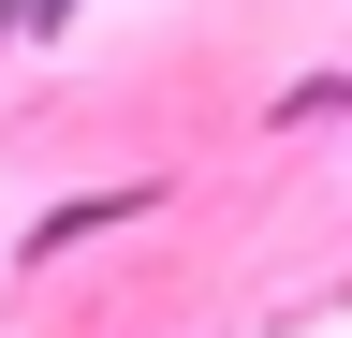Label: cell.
Instances as JSON below:
<instances>
[{"mask_svg":"<svg viewBox=\"0 0 352 338\" xmlns=\"http://www.w3.org/2000/svg\"><path fill=\"white\" fill-rule=\"evenodd\" d=\"M264 118H279V133H338V118H352V74H294Z\"/></svg>","mask_w":352,"mask_h":338,"instance_id":"7a4b0ae2","label":"cell"},{"mask_svg":"<svg viewBox=\"0 0 352 338\" xmlns=\"http://www.w3.org/2000/svg\"><path fill=\"white\" fill-rule=\"evenodd\" d=\"M74 15H88V0H0V45H59Z\"/></svg>","mask_w":352,"mask_h":338,"instance_id":"3957f363","label":"cell"},{"mask_svg":"<svg viewBox=\"0 0 352 338\" xmlns=\"http://www.w3.org/2000/svg\"><path fill=\"white\" fill-rule=\"evenodd\" d=\"M118 221H147V191H74V206H44L30 250H88V235H118Z\"/></svg>","mask_w":352,"mask_h":338,"instance_id":"6da1fadb","label":"cell"}]
</instances>
